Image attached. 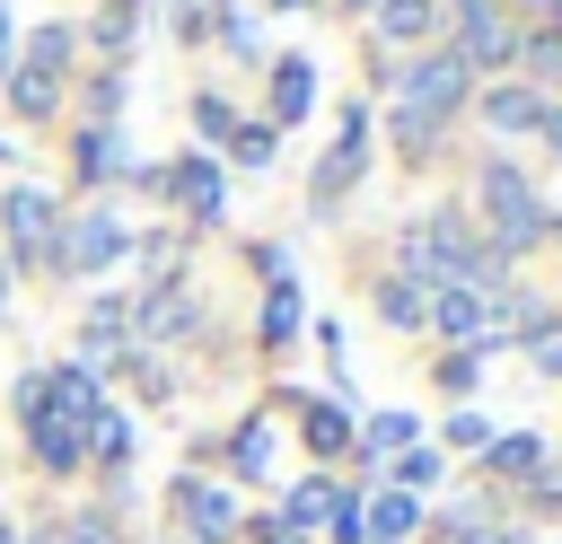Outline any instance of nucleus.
<instances>
[{
	"label": "nucleus",
	"instance_id": "7ed1b4c3",
	"mask_svg": "<svg viewBox=\"0 0 562 544\" xmlns=\"http://www.w3.org/2000/svg\"><path fill=\"white\" fill-rule=\"evenodd\" d=\"M123 254H132V219H123L114 202H88V211H70V219H61L53 281H97V272H114Z\"/></svg>",
	"mask_w": 562,
	"mask_h": 544
},
{
	"label": "nucleus",
	"instance_id": "f03ea898",
	"mask_svg": "<svg viewBox=\"0 0 562 544\" xmlns=\"http://www.w3.org/2000/svg\"><path fill=\"white\" fill-rule=\"evenodd\" d=\"M237 526H246V500L220 483V474H167V535H184V544H237Z\"/></svg>",
	"mask_w": 562,
	"mask_h": 544
},
{
	"label": "nucleus",
	"instance_id": "e433bc0d",
	"mask_svg": "<svg viewBox=\"0 0 562 544\" xmlns=\"http://www.w3.org/2000/svg\"><path fill=\"white\" fill-rule=\"evenodd\" d=\"M544 140H553V149H562V105H544Z\"/></svg>",
	"mask_w": 562,
	"mask_h": 544
},
{
	"label": "nucleus",
	"instance_id": "4c0bfd02",
	"mask_svg": "<svg viewBox=\"0 0 562 544\" xmlns=\"http://www.w3.org/2000/svg\"><path fill=\"white\" fill-rule=\"evenodd\" d=\"M0 544H26V526H18V518H9V509H0Z\"/></svg>",
	"mask_w": 562,
	"mask_h": 544
},
{
	"label": "nucleus",
	"instance_id": "9b49d317",
	"mask_svg": "<svg viewBox=\"0 0 562 544\" xmlns=\"http://www.w3.org/2000/svg\"><path fill=\"white\" fill-rule=\"evenodd\" d=\"M509 53H518L509 18H501V9H474V0H457V61H465V70H483V61H509Z\"/></svg>",
	"mask_w": 562,
	"mask_h": 544
},
{
	"label": "nucleus",
	"instance_id": "a19ab883",
	"mask_svg": "<svg viewBox=\"0 0 562 544\" xmlns=\"http://www.w3.org/2000/svg\"><path fill=\"white\" fill-rule=\"evenodd\" d=\"M0 158H9V140H0Z\"/></svg>",
	"mask_w": 562,
	"mask_h": 544
},
{
	"label": "nucleus",
	"instance_id": "9d476101",
	"mask_svg": "<svg viewBox=\"0 0 562 544\" xmlns=\"http://www.w3.org/2000/svg\"><path fill=\"white\" fill-rule=\"evenodd\" d=\"M299 325H307L299 281H290V272H281V281H263V307H255V351H263V360H281V351L299 342Z\"/></svg>",
	"mask_w": 562,
	"mask_h": 544
},
{
	"label": "nucleus",
	"instance_id": "f3484780",
	"mask_svg": "<svg viewBox=\"0 0 562 544\" xmlns=\"http://www.w3.org/2000/svg\"><path fill=\"white\" fill-rule=\"evenodd\" d=\"M536 465H544V439H536V430H501V439L483 447V474H492V483H527Z\"/></svg>",
	"mask_w": 562,
	"mask_h": 544
},
{
	"label": "nucleus",
	"instance_id": "4be33fe9",
	"mask_svg": "<svg viewBox=\"0 0 562 544\" xmlns=\"http://www.w3.org/2000/svg\"><path fill=\"white\" fill-rule=\"evenodd\" d=\"M123 97H132V79H123V70H114V61H105V70H88V79H79V105H88V123H114V114H123Z\"/></svg>",
	"mask_w": 562,
	"mask_h": 544
},
{
	"label": "nucleus",
	"instance_id": "f257e3e1",
	"mask_svg": "<svg viewBox=\"0 0 562 544\" xmlns=\"http://www.w3.org/2000/svg\"><path fill=\"white\" fill-rule=\"evenodd\" d=\"M61 193L53 184H9L0 193V254L18 272H53V246H61Z\"/></svg>",
	"mask_w": 562,
	"mask_h": 544
},
{
	"label": "nucleus",
	"instance_id": "412c9836",
	"mask_svg": "<svg viewBox=\"0 0 562 544\" xmlns=\"http://www.w3.org/2000/svg\"><path fill=\"white\" fill-rule=\"evenodd\" d=\"M53 544H123V518H114L105 500H88V509H70V518L53 526Z\"/></svg>",
	"mask_w": 562,
	"mask_h": 544
},
{
	"label": "nucleus",
	"instance_id": "f704fd0d",
	"mask_svg": "<svg viewBox=\"0 0 562 544\" xmlns=\"http://www.w3.org/2000/svg\"><path fill=\"white\" fill-rule=\"evenodd\" d=\"M18 0H0V88H9V70H18V18H9Z\"/></svg>",
	"mask_w": 562,
	"mask_h": 544
},
{
	"label": "nucleus",
	"instance_id": "f8f14e48",
	"mask_svg": "<svg viewBox=\"0 0 562 544\" xmlns=\"http://www.w3.org/2000/svg\"><path fill=\"white\" fill-rule=\"evenodd\" d=\"M70 61H79V35H70L61 18H44V26L18 44V70H9V79H44V88H61V79H70Z\"/></svg>",
	"mask_w": 562,
	"mask_h": 544
},
{
	"label": "nucleus",
	"instance_id": "20e7f679",
	"mask_svg": "<svg viewBox=\"0 0 562 544\" xmlns=\"http://www.w3.org/2000/svg\"><path fill=\"white\" fill-rule=\"evenodd\" d=\"M483 219H492V254H501V263L544 237V202L527 193V175H518L509 158H483Z\"/></svg>",
	"mask_w": 562,
	"mask_h": 544
},
{
	"label": "nucleus",
	"instance_id": "cd10ccee",
	"mask_svg": "<svg viewBox=\"0 0 562 544\" xmlns=\"http://www.w3.org/2000/svg\"><path fill=\"white\" fill-rule=\"evenodd\" d=\"M132 26H140V9H132V0H105V9H97V26H88V35H97V44H105V53H123V44H132Z\"/></svg>",
	"mask_w": 562,
	"mask_h": 544
},
{
	"label": "nucleus",
	"instance_id": "39448f33",
	"mask_svg": "<svg viewBox=\"0 0 562 544\" xmlns=\"http://www.w3.org/2000/svg\"><path fill=\"white\" fill-rule=\"evenodd\" d=\"M369 175V105H342V132H334V149L316 158V175H307V211L325 219V211H342V193Z\"/></svg>",
	"mask_w": 562,
	"mask_h": 544
},
{
	"label": "nucleus",
	"instance_id": "c756f323",
	"mask_svg": "<svg viewBox=\"0 0 562 544\" xmlns=\"http://www.w3.org/2000/svg\"><path fill=\"white\" fill-rule=\"evenodd\" d=\"M237 535H246V544H307V535H299L281 509H246V526H237Z\"/></svg>",
	"mask_w": 562,
	"mask_h": 544
},
{
	"label": "nucleus",
	"instance_id": "c85d7f7f",
	"mask_svg": "<svg viewBox=\"0 0 562 544\" xmlns=\"http://www.w3.org/2000/svg\"><path fill=\"white\" fill-rule=\"evenodd\" d=\"M325 535H334V544H369V518H360V491H342V500L325 509Z\"/></svg>",
	"mask_w": 562,
	"mask_h": 544
},
{
	"label": "nucleus",
	"instance_id": "aec40b11",
	"mask_svg": "<svg viewBox=\"0 0 562 544\" xmlns=\"http://www.w3.org/2000/svg\"><path fill=\"white\" fill-rule=\"evenodd\" d=\"M483 114H492V132H544V97L536 88H492Z\"/></svg>",
	"mask_w": 562,
	"mask_h": 544
},
{
	"label": "nucleus",
	"instance_id": "ea45409f",
	"mask_svg": "<svg viewBox=\"0 0 562 544\" xmlns=\"http://www.w3.org/2000/svg\"><path fill=\"white\" fill-rule=\"evenodd\" d=\"M149 544H184V535H149Z\"/></svg>",
	"mask_w": 562,
	"mask_h": 544
},
{
	"label": "nucleus",
	"instance_id": "5701e85b",
	"mask_svg": "<svg viewBox=\"0 0 562 544\" xmlns=\"http://www.w3.org/2000/svg\"><path fill=\"white\" fill-rule=\"evenodd\" d=\"M430 483H439V447H404V456H386V491H413V500H422Z\"/></svg>",
	"mask_w": 562,
	"mask_h": 544
},
{
	"label": "nucleus",
	"instance_id": "0eeeda50",
	"mask_svg": "<svg viewBox=\"0 0 562 544\" xmlns=\"http://www.w3.org/2000/svg\"><path fill=\"white\" fill-rule=\"evenodd\" d=\"M158 193H167L193 228H220V219H228V175H220L211 149H176V167H158Z\"/></svg>",
	"mask_w": 562,
	"mask_h": 544
},
{
	"label": "nucleus",
	"instance_id": "a211bd4d",
	"mask_svg": "<svg viewBox=\"0 0 562 544\" xmlns=\"http://www.w3.org/2000/svg\"><path fill=\"white\" fill-rule=\"evenodd\" d=\"M378 316H386L395 333H422V325H430V290L404 281V272H386V281H378Z\"/></svg>",
	"mask_w": 562,
	"mask_h": 544
},
{
	"label": "nucleus",
	"instance_id": "79ce46f5",
	"mask_svg": "<svg viewBox=\"0 0 562 544\" xmlns=\"http://www.w3.org/2000/svg\"><path fill=\"white\" fill-rule=\"evenodd\" d=\"M544 9H562V0H544Z\"/></svg>",
	"mask_w": 562,
	"mask_h": 544
},
{
	"label": "nucleus",
	"instance_id": "423d86ee",
	"mask_svg": "<svg viewBox=\"0 0 562 544\" xmlns=\"http://www.w3.org/2000/svg\"><path fill=\"white\" fill-rule=\"evenodd\" d=\"M465 88H474V70H465L457 53H422V61L395 70V105H404V114H430V123H448V114L465 105Z\"/></svg>",
	"mask_w": 562,
	"mask_h": 544
},
{
	"label": "nucleus",
	"instance_id": "2f4dec72",
	"mask_svg": "<svg viewBox=\"0 0 562 544\" xmlns=\"http://www.w3.org/2000/svg\"><path fill=\"white\" fill-rule=\"evenodd\" d=\"M527 360H536V377H562V325H553V316L527 333Z\"/></svg>",
	"mask_w": 562,
	"mask_h": 544
},
{
	"label": "nucleus",
	"instance_id": "bb28decb",
	"mask_svg": "<svg viewBox=\"0 0 562 544\" xmlns=\"http://www.w3.org/2000/svg\"><path fill=\"white\" fill-rule=\"evenodd\" d=\"M193 132H202V140H228V132H237V105H228L220 88H202V97H193Z\"/></svg>",
	"mask_w": 562,
	"mask_h": 544
},
{
	"label": "nucleus",
	"instance_id": "72a5a7b5",
	"mask_svg": "<svg viewBox=\"0 0 562 544\" xmlns=\"http://www.w3.org/2000/svg\"><path fill=\"white\" fill-rule=\"evenodd\" d=\"M448 544H527V535H509V526H483V518H474V526H448Z\"/></svg>",
	"mask_w": 562,
	"mask_h": 544
},
{
	"label": "nucleus",
	"instance_id": "473e14b6",
	"mask_svg": "<svg viewBox=\"0 0 562 544\" xmlns=\"http://www.w3.org/2000/svg\"><path fill=\"white\" fill-rule=\"evenodd\" d=\"M448 447H492V421L483 412H448Z\"/></svg>",
	"mask_w": 562,
	"mask_h": 544
},
{
	"label": "nucleus",
	"instance_id": "6e6552de",
	"mask_svg": "<svg viewBox=\"0 0 562 544\" xmlns=\"http://www.w3.org/2000/svg\"><path fill=\"white\" fill-rule=\"evenodd\" d=\"M272 412H290L299 421V447L316 456V465H334V456H351V404L342 395H272Z\"/></svg>",
	"mask_w": 562,
	"mask_h": 544
},
{
	"label": "nucleus",
	"instance_id": "1a4fd4ad",
	"mask_svg": "<svg viewBox=\"0 0 562 544\" xmlns=\"http://www.w3.org/2000/svg\"><path fill=\"white\" fill-rule=\"evenodd\" d=\"M70 175L97 193V184H132L140 167H132V140H123V123H79L70 132Z\"/></svg>",
	"mask_w": 562,
	"mask_h": 544
},
{
	"label": "nucleus",
	"instance_id": "393cba45",
	"mask_svg": "<svg viewBox=\"0 0 562 544\" xmlns=\"http://www.w3.org/2000/svg\"><path fill=\"white\" fill-rule=\"evenodd\" d=\"M211 35H220L237 61H263V35H255V18H246V9H211Z\"/></svg>",
	"mask_w": 562,
	"mask_h": 544
},
{
	"label": "nucleus",
	"instance_id": "c9c22d12",
	"mask_svg": "<svg viewBox=\"0 0 562 544\" xmlns=\"http://www.w3.org/2000/svg\"><path fill=\"white\" fill-rule=\"evenodd\" d=\"M9 307H18V263L0 254V316H9Z\"/></svg>",
	"mask_w": 562,
	"mask_h": 544
},
{
	"label": "nucleus",
	"instance_id": "dca6fc26",
	"mask_svg": "<svg viewBox=\"0 0 562 544\" xmlns=\"http://www.w3.org/2000/svg\"><path fill=\"white\" fill-rule=\"evenodd\" d=\"M360 518H369V544H413L422 500L413 491H360Z\"/></svg>",
	"mask_w": 562,
	"mask_h": 544
},
{
	"label": "nucleus",
	"instance_id": "6ab92c4d",
	"mask_svg": "<svg viewBox=\"0 0 562 544\" xmlns=\"http://www.w3.org/2000/svg\"><path fill=\"white\" fill-rule=\"evenodd\" d=\"M334 500H342V483H334V474H299V483L281 491V518L307 535V526H325V509H334Z\"/></svg>",
	"mask_w": 562,
	"mask_h": 544
},
{
	"label": "nucleus",
	"instance_id": "58836bf2",
	"mask_svg": "<svg viewBox=\"0 0 562 544\" xmlns=\"http://www.w3.org/2000/svg\"><path fill=\"white\" fill-rule=\"evenodd\" d=\"M26 544H53V526H35V535H26Z\"/></svg>",
	"mask_w": 562,
	"mask_h": 544
},
{
	"label": "nucleus",
	"instance_id": "2eb2a0df",
	"mask_svg": "<svg viewBox=\"0 0 562 544\" xmlns=\"http://www.w3.org/2000/svg\"><path fill=\"white\" fill-rule=\"evenodd\" d=\"M404 447H422V421H413V412H369V421L351 430V456H369V465H386V456H404Z\"/></svg>",
	"mask_w": 562,
	"mask_h": 544
},
{
	"label": "nucleus",
	"instance_id": "7c9ffc66",
	"mask_svg": "<svg viewBox=\"0 0 562 544\" xmlns=\"http://www.w3.org/2000/svg\"><path fill=\"white\" fill-rule=\"evenodd\" d=\"M430 377H439L448 395H474V377H483V351H448V360H439Z\"/></svg>",
	"mask_w": 562,
	"mask_h": 544
},
{
	"label": "nucleus",
	"instance_id": "ddd939ff",
	"mask_svg": "<svg viewBox=\"0 0 562 544\" xmlns=\"http://www.w3.org/2000/svg\"><path fill=\"white\" fill-rule=\"evenodd\" d=\"M220 465H228L237 483H272V412H246V421L228 430V447H220Z\"/></svg>",
	"mask_w": 562,
	"mask_h": 544
},
{
	"label": "nucleus",
	"instance_id": "b1692460",
	"mask_svg": "<svg viewBox=\"0 0 562 544\" xmlns=\"http://www.w3.org/2000/svg\"><path fill=\"white\" fill-rule=\"evenodd\" d=\"M430 18H439V0H378V35H395V44L430 35Z\"/></svg>",
	"mask_w": 562,
	"mask_h": 544
},
{
	"label": "nucleus",
	"instance_id": "4468645a",
	"mask_svg": "<svg viewBox=\"0 0 562 544\" xmlns=\"http://www.w3.org/2000/svg\"><path fill=\"white\" fill-rule=\"evenodd\" d=\"M307 105H316V61H307V53H281V61H272V132L299 123Z\"/></svg>",
	"mask_w": 562,
	"mask_h": 544
},
{
	"label": "nucleus",
	"instance_id": "a878e982",
	"mask_svg": "<svg viewBox=\"0 0 562 544\" xmlns=\"http://www.w3.org/2000/svg\"><path fill=\"white\" fill-rule=\"evenodd\" d=\"M220 149H228L237 167H272V149H281V132H272V123H237V132H228Z\"/></svg>",
	"mask_w": 562,
	"mask_h": 544
}]
</instances>
